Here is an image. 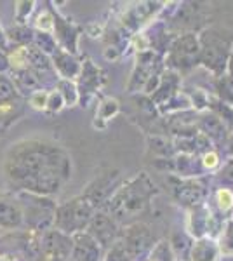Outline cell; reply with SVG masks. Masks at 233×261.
I'll list each match as a JSON object with an SVG mask.
<instances>
[{
  "instance_id": "cell-1",
  "label": "cell",
  "mask_w": 233,
  "mask_h": 261,
  "mask_svg": "<svg viewBox=\"0 0 233 261\" xmlns=\"http://www.w3.org/2000/svg\"><path fill=\"white\" fill-rule=\"evenodd\" d=\"M2 171L19 192L50 197L61 192L71 178L73 162L58 143L47 140H21L6 151Z\"/></svg>"
},
{
  "instance_id": "cell-2",
  "label": "cell",
  "mask_w": 233,
  "mask_h": 261,
  "mask_svg": "<svg viewBox=\"0 0 233 261\" xmlns=\"http://www.w3.org/2000/svg\"><path fill=\"white\" fill-rule=\"evenodd\" d=\"M159 193L155 183L146 172H139L125 181L108 197V213L117 223H129L148 211L153 197Z\"/></svg>"
},
{
  "instance_id": "cell-3",
  "label": "cell",
  "mask_w": 233,
  "mask_h": 261,
  "mask_svg": "<svg viewBox=\"0 0 233 261\" xmlns=\"http://www.w3.org/2000/svg\"><path fill=\"white\" fill-rule=\"evenodd\" d=\"M99 211V205L86 193L68 200L66 204L58 205L56 216H54V228L66 235H73L79 231L87 230L92 216Z\"/></svg>"
},
{
  "instance_id": "cell-4",
  "label": "cell",
  "mask_w": 233,
  "mask_h": 261,
  "mask_svg": "<svg viewBox=\"0 0 233 261\" xmlns=\"http://www.w3.org/2000/svg\"><path fill=\"white\" fill-rule=\"evenodd\" d=\"M200 42V63L207 70H211L216 77H221L228 70L233 50V39L228 35H223L219 30L209 28L204 30L198 37Z\"/></svg>"
},
{
  "instance_id": "cell-5",
  "label": "cell",
  "mask_w": 233,
  "mask_h": 261,
  "mask_svg": "<svg viewBox=\"0 0 233 261\" xmlns=\"http://www.w3.org/2000/svg\"><path fill=\"white\" fill-rule=\"evenodd\" d=\"M21 209H23L24 225L32 226L33 230H49V226H54V216H56V202H53L50 197H40L33 193L21 192L18 197Z\"/></svg>"
},
{
  "instance_id": "cell-6",
  "label": "cell",
  "mask_w": 233,
  "mask_h": 261,
  "mask_svg": "<svg viewBox=\"0 0 233 261\" xmlns=\"http://www.w3.org/2000/svg\"><path fill=\"white\" fill-rule=\"evenodd\" d=\"M167 63L171 68H174L181 73L193 70L197 65H200V42L198 37L193 33H185V35L177 37L172 42L171 49H169Z\"/></svg>"
},
{
  "instance_id": "cell-7",
  "label": "cell",
  "mask_w": 233,
  "mask_h": 261,
  "mask_svg": "<svg viewBox=\"0 0 233 261\" xmlns=\"http://www.w3.org/2000/svg\"><path fill=\"white\" fill-rule=\"evenodd\" d=\"M73 241L71 235H66L56 228L45 230L40 241V254L44 261H66L71 258Z\"/></svg>"
},
{
  "instance_id": "cell-8",
  "label": "cell",
  "mask_w": 233,
  "mask_h": 261,
  "mask_svg": "<svg viewBox=\"0 0 233 261\" xmlns=\"http://www.w3.org/2000/svg\"><path fill=\"white\" fill-rule=\"evenodd\" d=\"M86 231L99 244L101 249L112 247L113 244L118 241V237H120L118 223L113 220L112 214L108 211H97L94 216H92V220L89 223Z\"/></svg>"
},
{
  "instance_id": "cell-9",
  "label": "cell",
  "mask_w": 233,
  "mask_h": 261,
  "mask_svg": "<svg viewBox=\"0 0 233 261\" xmlns=\"http://www.w3.org/2000/svg\"><path fill=\"white\" fill-rule=\"evenodd\" d=\"M118 239L124 242L125 249L133 256V259L138 258L139 254H143L146 249H150V247L153 246V237H151L150 228L139 221L127 225L125 230L122 231Z\"/></svg>"
},
{
  "instance_id": "cell-10",
  "label": "cell",
  "mask_w": 233,
  "mask_h": 261,
  "mask_svg": "<svg viewBox=\"0 0 233 261\" xmlns=\"http://www.w3.org/2000/svg\"><path fill=\"white\" fill-rule=\"evenodd\" d=\"M24 225L21 204L9 193H0V228L18 230Z\"/></svg>"
},
{
  "instance_id": "cell-11",
  "label": "cell",
  "mask_w": 233,
  "mask_h": 261,
  "mask_svg": "<svg viewBox=\"0 0 233 261\" xmlns=\"http://www.w3.org/2000/svg\"><path fill=\"white\" fill-rule=\"evenodd\" d=\"M71 241H73V251H71L73 261H97L101 258L103 249L86 230L73 233Z\"/></svg>"
},
{
  "instance_id": "cell-12",
  "label": "cell",
  "mask_w": 233,
  "mask_h": 261,
  "mask_svg": "<svg viewBox=\"0 0 233 261\" xmlns=\"http://www.w3.org/2000/svg\"><path fill=\"white\" fill-rule=\"evenodd\" d=\"M99 75H103L101 73V70L99 68H96L94 65H92L91 61H86L84 63V66H82V71H80V87H79V99L82 101V107H86V103L89 101V98L92 96V92H96L97 91V87L101 86V82L105 81L103 77H99Z\"/></svg>"
},
{
  "instance_id": "cell-13",
  "label": "cell",
  "mask_w": 233,
  "mask_h": 261,
  "mask_svg": "<svg viewBox=\"0 0 233 261\" xmlns=\"http://www.w3.org/2000/svg\"><path fill=\"white\" fill-rule=\"evenodd\" d=\"M53 30L56 33V39L63 45V50L73 54L77 53V40H79V30L70 23L66 18L59 14L53 16Z\"/></svg>"
},
{
  "instance_id": "cell-14",
  "label": "cell",
  "mask_w": 233,
  "mask_h": 261,
  "mask_svg": "<svg viewBox=\"0 0 233 261\" xmlns=\"http://www.w3.org/2000/svg\"><path fill=\"white\" fill-rule=\"evenodd\" d=\"M174 197L181 204L185 205H192V207H197V205H202V200L205 199V188L204 185H200L195 179H186V181H179L177 185H174Z\"/></svg>"
},
{
  "instance_id": "cell-15",
  "label": "cell",
  "mask_w": 233,
  "mask_h": 261,
  "mask_svg": "<svg viewBox=\"0 0 233 261\" xmlns=\"http://www.w3.org/2000/svg\"><path fill=\"white\" fill-rule=\"evenodd\" d=\"M50 61H53L54 70L61 75V81H71V79L79 77L80 71H82V66L75 60L73 54L66 53L63 49H56V53L50 56Z\"/></svg>"
},
{
  "instance_id": "cell-16",
  "label": "cell",
  "mask_w": 233,
  "mask_h": 261,
  "mask_svg": "<svg viewBox=\"0 0 233 261\" xmlns=\"http://www.w3.org/2000/svg\"><path fill=\"white\" fill-rule=\"evenodd\" d=\"M11 81L14 84L16 91H18L21 96H32V94H35L37 91H42V82H40L39 75L30 68L12 71Z\"/></svg>"
},
{
  "instance_id": "cell-17",
  "label": "cell",
  "mask_w": 233,
  "mask_h": 261,
  "mask_svg": "<svg viewBox=\"0 0 233 261\" xmlns=\"http://www.w3.org/2000/svg\"><path fill=\"white\" fill-rule=\"evenodd\" d=\"M218 252H219V246L213 239L202 237L193 244L190 258H192V261H216Z\"/></svg>"
},
{
  "instance_id": "cell-18",
  "label": "cell",
  "mask_w": 233,
  "mask_h": 261,
  "mask_svg": "<svg viewBox=\"0 0 233 261\" xmlns=\"http://www.w3.org/2000/svg\"><path fill=\"white\" fill-rule=\"evenodd\" d=\"M200 129L209 140H213L216 143H221L226 140V129H224V124L214 115V113H209V115L202 117Z\"/></svg>"
},
{
  "instance_id": "cell-19",
  "label": "cell",
  "mask_w": 233,
  "mask_h": 261,
  "mask_svg": "<svg viewBox=\"0 0 233 261\" xmlns=\"http://www.w3.org/2000/svg\"><path fill=\"white\" fill-rule=\"evenodd\" d=\"M211 213L207 211L204 205H197L193 209V214L190 216V231L193 237L202 239L207 233V223H209Z\"/></svg>"
},
{
  "instance_id": "cell-20",
  "label": "cell",
  "mask_w": 233,
  "mask_h": 261,
  "mask_svg": "<svg viewBox=\"0 0 233 261\" xmlns=\"http://www.w3.org/2000/svg\"><path fill=\"white\" fill-rule=\"evenodd\" d=\"M176 84H177V75L172 73V71H167V73L160 79V84H159V87H157V91L153 94V99L157 101V103L169 101L176 91Z\"/></svg>"
},
{
  "instance_id": "cell-21",
  "label": "cell",
  "mask_w": 233,
  "mask_h": 261,
  "mask_svg": "<svg viewBox=\"0 0 233 261\" xmlns=\"http://www.w3.org/2000/svg\"><path fill=\"white\" fill-rule=\"evenodd\" d=\"M117 112H118V101L112 99V98H107L103 103L99 105V107H97L96 125H97V127H105V125H107V122L117 115Z\"/></svg>"
},
{
  "instance_id": "cell-22",
  "label": "cell",
  "mask_w": 233,
  "mask_h": 261,
  "mask_svg": "<svg viewBox=\"0 0 233 261\" xmlns=\"http://www.w3.org/2000/svg\"><path fill=\"white\" fill-rule=\"evenodd\" d=\"M171 247H172V252H174V256H179V259H186L190 258V254H192V239L188 237L186 233H174L172 235L171 241Z\"/></svg>"
},
{
  "instance_id": "cell-23",
  "label": "cell",
  "mask_w": 233,
  "mask_h": 261,
  "mask_svg": "<svg viewBox=\"0 0 233 261\" xmlns=\"http://www.w3.org/2000/svg\"><path fill=\"white\" fill-rule=\"evenodd\" d=\"M216 91H218L219 99L233 108V79L230 75L224 73L221 77H218V81H216Z\"/></svg>"
},
{
  "instance_id": "cell-24",
  "label": "cell",
  "mask_w": 233,
  "mask_h": 261,
  "mask_svg": "<svg viewBox=\"0 0 233 261\" xmlns=\"http://www.w3.org/2000/svg\"><path fill=\"white\" fill-rule=\"evenodd\" d=\"M37 49H40L44 54H47V56H53L54 53H56V39H54L50 33H44V32H35V35H33V44Z\"/></svg>"
},
{
  "instance_id": "cell-25",
  "label": "cell",
  "mask_w": 233,
  "mask_h": 261,
  "mask_svg": "<svg viewBox=\"0 0 233 261\" xmlns=\"http://www.w3.org/2000/svg\"><path fill=\"white\" fill-rule=\"evenodd\" d=\"M176 256L172 252L171 242L169 241H159L151 247L150 261H174Z\"/></svg>"
},
{
  "instance_id": "cell-26",
  "label": "cell",
  "mask_w": 233,
  "mask_h": 261,
  "mask_svg": "<svg viewBox=\"0 0 233 261\" xmlns=\"http://www.w3.org/2000/svg\"><path fill=\"white\" fill-rule=\"evenodd\" d=\"M33 35L35 32L30 30L27 27H16L9 30V35H7V40H12L14 44H18V47H27L28 44H33Z\"/></svg>"
},
{
  "instance_id": "cell-27",
  "label": "cell",
  "mask_w": 233,
  "mask_h": 261,
  "mask_svg": "<svg viewBox=\"0 0 233 261\" xmlns=\"http://www.w3.org/2000/svg\"><path fill=\"white\" fill-rule=\"evenodd\" d=\"M105 261H133V256H131L129 251L125 249L124 242L118 239V241L113 244L112 247H108V249H107Z\"/></svg>"
},
{
  "instance_id": "cell-28",
  "label": "cell",
  "mask_w": 233,
  "mask_h": 261,
  "mask_svg": "<svg viewBox=\"0 0 233 261\" xmlns=\"http://www.w3.org/2000/svg\"><path fill=\"white\" fill-rule=\"evenodd\" d=\"M58 91H59V94L63 96V99H65V105L73 107V105L79 101V91L71 81H59L58 82Z\"/></svg>"
},
{
  "instance_id": "cell-29",
  "label": "cell",
  "mask_w": 233,
  "mask_h": 261,
  "mask_svg": "<svg viewBox=\"0 0 233 261\" xmlns=\"http://www.w3.org/2000/svg\"><path fill=\"white\" fill-rule=\"evenodd\" d=\"M219 251L233 254V221L230 220L224 226V231L221 235V242H219Z\"/></svg>"
},
{
  "instance_id": "cell-30",
  "label": "cell",
  "mask_w": 233,
  "mask_h": 261,
  "mask_svg": "<svg viewBox=\"0 0 233 261\" xmlns=\"http://www.w3.org/2000/svg\"><path fill=\"white\" fill-rule=\"evenodd\" d=\"M216 202H218V207L221 209V211H230L233 207V192L230 188H221V190H218L216 193Z\"/></svg>"
},
{
  "instance_id": "cell-31",
  "label": "cell",
  "mask_w": 233,
  "mask_h": 261,
  "mask_svg": "<svg viewBox=\"0 0 233 261\" xmlns=\"http://www.w3.org/2000/svg\"><path fill=\"white\" fill-rule=\"evenodd\" d=\"M33 6H35V2H28V0H24V2H18L16 4V21L23 27L24 21L30 16V12L33 11Z\"/></svg>"
},
{
  "instance_id": "cell-32",
  "label": "cell",
  "mask_w": 233,
  "mask_h": 261,
  "mask_svg": "<svg viewBox=\"0 0 233 261\" xmlns=\"http://www.w3.org/2000/svg\"><path fill=\"white\" fill-rule=\"evenodd\" d=\"M63 107H65V99H63V96L59 94V91L49 92V96H47V107H45V110H47L49 113H56V112L61 110Z\"/></svg>"
},
{
  "instance_id": "cell-33",
  "label": "cell",
  "mask_w": 233,
  "mask_h": 261,
  "mask_svg": "<svg viewBox=\"0 0 233 261\" xmlns=\"http://www.w3.org/2000/svg\"><path fill=\"white\" fill-rule=\"evenodd\" d=\"M47 96L49 92L47 91H37L35 94L30 96V105H32L35 110H45V107H47Z\"/></svg>"
},
{
  "instance_id": "cell-34",
  "label": "cell",
  "mask_w": 233,
  "mask_h": 261,
  "mask_svg": "<svg viewBox=\"0 0 233 261\" xmlns=\"http://www.w3.org/2000/svg\"><path fill=\"white\" fill-rule=\"evenodd\" d=\"M53 16L49 14V12H44V14H40L39 18H37V30L39 32H44V33H49V30H53Z\"/></svg>"
},
{
  "instance_id": "cell-35",
  "label": "cell",
  "mask_w": 233,
  "mask_h": 261,
  "mask_svg": "<svg viewBox=\"0 0 233 261\" xmlns=\"http://www.w3.org/2000/svg\"><path fill=\"white\" fill-rule=\"evenodd\" d=\"M202 166H204L205 169H214V167H218L219 166V155L213 150L205 151L204 157H202Z\"/></svg>"
},
{
  "instance_id": "cell-36",
  "label": "cell",
  "mask_w": 233,
  "mask_h": 261,
  "mask_svg": "<svg viewBox=\"0 0 233 261\" xmlns=\"http://www.w3.org/2000/svg\"><path fill=\"white\" fill-rule=\"evenodd\" d=\"M219 174H221V179L224 181V183H228L230 187H233V162L226 164Z\"/></svg>"
},
{
  "instance_id": "cell-37",
  "label": "cell",
  "mask_w": 233,
  "mask_h": 261,
  "mask_svg": "<svg viewBox=\"0 0 233 261\" xmlns=\"http://www.w3.org/2000/svg\"><path fill=\"white\" fill-rule=\"evenodd\" d=\"M7 70H11V65H9V58L4 50H0V75H4Z\"/></svg>"
},
{
  "instance_id": "cell-38",
  "label": "cell",
  "mask_w": 233,
  "mask_h": 261,
  "mask_svg": "<svg viewBox=\"0 0 233 261\" xmlns=\"http://www.w3.org/2000/svg\"><path fill=\"white\" fill-rule=\"evenodd\" d=\"M7 44H9V40H7V35L2 32V28H0V50L7 49Z\"/></svg>"
},
{
  "instance_id": "cell-39",
  "label": "cell",
  "mask_w": 233,
  "mask_h": 261,
  "mask_svg": "<svg viewBox=\"0 0 233 261\" xmlns=\"http://www.w3.org/2000/svg\"><path fill=\"white\" fill-rule=\"evenodd\" d=\"M228 151H230V155H233V127H231L230 136H228Z\"/></svg>"
},
{
  "instance_id": "cell-40",
  "label": "cell",
  "mask_w": 233,
  "mask_h": 261,
  "mask_svg": "<svg viewBox=\"0 0 233 261\" xmlns=\"http://www.w3.org/2000/svg\"><path fill=\"white\" fill-rule=\"evenodd\" d=\"M228 75L233 79V50H231V56H230V61H228Z\"/></svg>"
},
{
  "instance_id": "cell-41",
  "label": "cell",
  "mask_w": 233,
  "mask_h": 261,
  "mask_svg": "<svg viewBox=\"0 0 233 261\" xmlns=\"http://www.w3.org/2000/svg\"><path fill=\"white\" fill-rule=\"evenodd\" d=\"M0 130H2V125H0Z\"/></svg>"
}]
</instances>
